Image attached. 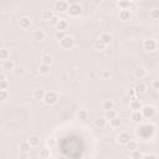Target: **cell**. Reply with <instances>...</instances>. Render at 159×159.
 Instances as JSON below:
<instances>
[{"mask_svg":"<svg viewBox=\"0 0 159 159\" xmlns=\"http://www.w3.org/2000/svg\"><path fill=\"white\" fill-rule=\"evenodd\" d=\"M57 101H58V93L57 92H55V91H46L45 98H44L45 105L54 106V105L57 103Z\"/></svg>","mask_w":159,"mask_h":159,"instance_id":"1","label":"cell"},{"mask_svg":"<svg viewBox=\"0 0 159 159\" xmlns=\"http://www.w3.org/2000/svg\"><path fill=\"white\" fill-rule=\"evenodd\" d=\"M155 129V127L153 124H145L143 125L142 128H139V131L137 132V134L141 137V138H148Z\"/></svg>","mask_w":159,"mask_h":159,"instance_id":"2","label":"cell"},{"mask_svg":"<svg viewBox=\"0 0 159 159\" xmlns=\"http://www.w3.org/2000/svg\"><path fill=\"white\" fill-rule=\"evenodd\" d=\"M69 8H70V5H69V3L66 2V0H57V2L54 4V10L56 13H58V14L67 11Z\"/></svg>","mask_w":159,"mask_h":159,"instance_id":"3","label":"cell"},{"mask_svg":"<svg viewBox=\"0 0 159 159\" xmlns=\"http://www.w3.org/2000/svg\"><path fill=\"white\" fill-rule=\"evenodd\" d=\"M67 13L72 18H78V16L82 15L83 9H82V6L80 4H71L70 8H69V10H67Z\"/></svg>","mask_w":159,"mask_h":159,"instance_id":"4","label":"cell"},{"mask_svg":"<svg viewBox=\"0 0 159 159\" xmlns=\"http://www.w3.org/2000/svg\"><path fill=\"white\" fill-rule=\"evenodd\" d=\"M60 45H61V47H62V49L70 50V49H72V47L75 46V40H74V38H72V36L66 35L65 38H63V39L60 41Z\"/></svg>","mask_w":159,"mask_h":159,"instance_id":"5","label":"cell"},{"mask_svg":"<svg viewBox=\"0 0 159 159\" xmlns=\"http://www.w3.org/2000/svg\"><path fill=\"white\" fill-rule=\"evenodd\" d=\"M144 118H153L157 113V109L154 106H150V105H147V106H143V108L141 109Z\"/></svg>","mask_w":159,"mask_h":159,"instance_id":"6","label":"cell"},{"mask_svg":"<svg viewBox=\"0 0 159 159\" xmlns=\"http://www.w3.org/2000/svg\"><path fill=\"white\" fill-rule=\"evenodd\" d=\"M143 47H144V50H147V51H155V50H157V41L153 40V39L144 40Z\"/></svg>","mask_w":159,"mask_h":159,"instance_id":"7","label":"cell"},{"mask_svg":"<svg viewBox=\"0 0 159 159\" xmlns=\"http://www.w3.org/2000/svg\"><path fill=\"white\" fill-rule=\"evenodd\" d=\"M15 67H16V66H15L14 61H13V60H10V58H9V60L3 61V63H2V70H3V71H5V72L13 71Z\"/></svg>","mask_w":159,"mask_h":159,"instance_id":"8","label":"cell"},{"mask_svg":"<svg viewBox=\"0 0 159 159\" xmlns=\"http://www.w3.org/2000/svg\"><path fill=\"white\" fill-rule=\"evenodd\" d=\"M19 26H20V29H22V30L30 29V26H31V20H30V18H27V16L20 18V20H19Z\"/></svg>","mask_w":159,"mask_h":159,"instance_id":"9","label":"cell"},{"mask_svg":"<svg viewBox=\"0 0 159 159\" xmlns=\"http://www.w3.org/2000/svg\"><path fill=\"white\" fill-rule=\"evenodd\" d=\"M119 19L123 21H128L132 19V11L129 9H121L119 11Z\"/></svg>","mask_w":159,"mask_h":159,"instance_id":"10","label":"cell"},{"mask_svg":"<svg viewBox=\"0 0 159 159\" xmlns=\"http://www.w3.org/2000/svg\"><path fill=\"white\" fill-rule=\"evenodd\" d=\"M131 139H132L131 136H129L128 133H125V132H124V133H121V134L117 137V142H118L121 145H125Z\"/></svg>","mask_w":159,"mask_h":159,"instance_id":"11","label":"cell"},{"mask_svg":"<svg viewBox=\"0 0 159 159\" xmlns=\"http://www.w3.org/2000/svg\"><path fill=\"white\" fill-rule=\"evenodd\" d=\"M133 76L137 78V80H143L145 76H147V70L144 67H137L134 71H133Z\"/></svg>","mask_w":159,"mask_h":159,"instance_id":"12","label":"cell"},{"mask_svg":"<svg viewBox=\"0 0 159 159\" xmlns=\"http://www.w3.org/2000/svg\"><path fill=\"white\" fill-rule=\"evenodd\" d=\"M131 118H132V121H133L134 123H141V122H143L144 116H143L142 111H133Z\"/></svg>","mask_w":159,"mask_h":159,"instance_id":"13","label":"cell"},{"mask_svg":"<svg viewBox=\"0 0 159 159\" xmlns=\"http://www.w3.org/2000/svg\"><path fill=\"white\" fill-rule=\"evenodd\" d=\"M129 108L132 109V111H141L142 108H143V103L139 101V100H132L131 102H129Z\"/></svg>","mask_w":159,"mask_h":159,"instance_id":"14","label":"cell"},{"mask_svg":"<svg viewBox=\"0 0 159 159\" xmlns=\"http://www.w3.org/2000/svg\"><path fill=\"white\" fill-rule=\"evenodd\" d=\"M45 94H46V91L42 89V88H39V89H35V91H34L33 96H34V98L38 100V101H44Z\"/></svg>","mask_w":159,"mask_h":159,"instance_id":"15","label":"cell"},{"mask_svg":"<svg viewBox=\"0 0 159 159\" xmlns=\"http://www.w3.org/2000/svg\"><path fill=\"white\" fill-rule=\"evenodd\" d=\"M31 147H33V145L30 144L29 141H22V142H20V144H19V149H20L21 153H29L30 149H31Z\"/></svg>","mask_w":159,"mask_h":159,"instance_id":"16","label":"cell"},{"mask_svg":"<svg viewBox=\"0 0 159 159\" xmlns=\"http://www.w3.org/2000/svg\"><path fill=\"white\" fill-rule=\"evenodd\" d=\"M45 38H46V35H45V33L42 30H35L33 33V39L35 41H44Z\"/></svg>","mask_w":159,"mask_h":159,"instance_id":"17","label":"cell"},{"mask_svg":"<svg viewBox=\"0 0 159 159\" xmlns=\"http://www.w3.org/2000/svg\"><path fill=\"white\" fill-rule=\"evenodd\" d=\"M93 124H94V127H97V128L102 129V128H105L106 124H107V119H106V117H100L97 119H94Z\"/></svg>","mask_w":159,"mask_h":159,"instance_id":"18","label":"cell"},{"mask_svg":"<svg viewBox=\"0 0 159 159\" xmlns=\"http://www.w3.org/2000/svg\"><path fill=\"white\" fill-rule=\"evenodd\" d=\"M101 107H102V109H103L105 112H106V111H109V109H113V108H114V102H113L112 100H105V101L102 102Z\"/></svg>","mask_w":159,"mask_h":159,"instance_id":"19","label":"cell"},{"mask_svg":"<svg viewBox=\"0 0 159 159\" xmlns=\"http://www.w3.org/2000/svg\"><path fill=\"white\" fill-rule=\"evenodd\" d=\"M106 46H107V45H106L103 41H101L100 39L93 41V49L97 50V51H103V50L106 49Z\"/></svg>","mask_w":159,"mask_h":159,"instance_id":"20","label":"cell"},{"mask_svg":"<svg viewBox=\"0 0 159 159\" xmlns=\"http://www.w3.org/2000/svg\"><path fill=\"white\" fill-rule=\"evenodd\" d=\"M55 27H56V30H57V31H65V30L69 27V22H67L66 20L60 19V21L57 22V25H56Z\"/></svg>","mask_w":159,"mask_h":159,"instance_id":"21","label":"cell"},{"mask_svg":"<svg viewBox=\"0 0 159 159\" xmlns=\"http://www.w3.org/2000/svg\"><path fill=\"white\" fill-rule=\"evenodd\" d=\"M50 70H51V66L50 65H46V63H42L39 66V74L40 75H49L50 74Z\"/></svg>","mask_w":159,"mask_h":159,"instance_id":"22","label":"cell"},{"mask_svg":"<svg viewBox=\"0 0 159 159\" xmlns=\"http://www.w3.org/2000/svg\"><path fill=\"white\" fill-rule=\"evenodd\" d=\"M134 89H136L137 94H144V93L147 92V86H145L143 82H139V83H137V85H136Z\"/></svg>","mask_w":159,"mask_h":159,"instance_id":"23","label":"cell"},{"mask_svg":"<svg viewBox=\"0 0 159 159\" xmlns=\"http://www.w3.org/2000/svg\"><path fill=\"white\" fill-rule=\"evenodd\" d=\"M121 124H122V119H121L118 116H116L114 118L109 119V125L112 127V128H118Z\"/></svg>","mask_w":159,"mask_h":159,"instance_id":"24","label":"cell"},{"mask_svg":"<svg viewBox=\"0 0 159 159\" xmlns=\"http://www.w3.org/2000/svg\"><path fill=\"white\" fill-rule=\"evenodd\" d=\"M112 35L111 34H108V33H103V34H101V36H100V40L101 41H103L106 45H109L111 44V41H112Z\"/></svg>","mask_w":159,"mask_h":159,"instance_id":"25","label":"cell"},{"mask_svg":"<svg viewBox=\"0 0 159 159\" xmlns=\"http://www.w3.org/2000/svg\"><path fill=\"white\" fill-rule=\"evenodd\" d=\"M131 0H118V6L121 9H129L131 8Z\"/></svg>","mask_w":159,"mask_h":159,"instance_id":"26","label":"cell"},{"mask_svg":"<svg viewBox=\"0 0 159 159\" xmlns=\"http://www.w3.org/2000/svg\"><path fill=\"white\" fill-rule=\"evenodd\" d=\"M125 147H127V149H128L129 152H133V150H136V149H138V142L137 141H129L128 143L125 144Z\"/></svg>","mask_w":159,"mask_h":159,"instance_id":"27","label":"cell"},{"mask_svg":"<svg viewBox=\"0 0 159 159\" xmlns=\"http://www.w3.org/2000/svg\"><path fill=\"white\" fill-rule=\"evenodd\" d=\"M13 74H14L15 77H22L25 75V69L24 67H20V66H16L13 70Z\"/></svg>","mask_w":159,"mask_h":159,"instance_id":"28","label":"cell"},{"mask_svg":"<svg viewBox=\"0 0 159 159\" xmlns=\"http://www.w3.org/2000/svg\"><path fill=\"white\" fill-rule=\"evenodd\" d=\"M9 58H10V51L8 49H2L0 50V60L5 61V60H9Z\"/></svg>","mask_w":159,"mask_h":159,"instance_id":"29","label":"cell"},{"mask_svg":"<svg viewBox=\"0 0 159 159\" xmlns=\"http://www.w3.org/2000/svg\"><path fill=\"white\" fill-rule=\"evenodd\" d=\"M41 62L42 63H46V65H52V62H54V58H52V56L51 55H49V54H46V55H44L42 57H41Z\"/></svg>","mask_w":159,"mask_h":159,"instance_id":"30","label":"cell"},{"mask_svg":"<svg viewBox=\"0 0 159 159\" xmlns=\"http://www.w3.org/2000/svg\"><path fill=\"white\" fill-rule=\"evenodd\" d=\"M29 142H30V144L33 145V147H38V145L40 144L41 139H40V137H38V136H31V137L29 138Z\"/></svg>","mask_w":159,"mask_h":159,"instance_id":"31","label":"cell"},{"mask_svg":"<svg viewBox=\"0 0 159 159\" xmlns=\"http://www.w3.org/2000/svg\"><path fill=\"white\" fill-rule=\"evenodd\" d=\"M87 117H88V111L87 109H80L77 112V118L78 119L85 121V119H87Z\"/></svg>","mask_w":159,"mask_h":159,"instance_id":"32","label":"cell"},{"mask_svg":"<svg viewBox=\"0 0 159 159\" xmlns=\"http://www.w3.org/2000/svg\"><path fill=\"white\" fill-rule=\"evenodd\" d=\"M52 16H54L52 10H44V11H42V14H41V18H42L44 20H46V21H49Z\"/></svg>","mask_w":159,"mask_h":159,"instance_id":"33","label":"cell"},{"mask_svg":"<svg viewBox=\"0 0 159 159\" xmlns=\"http://www.w3.org/2000/svg\"><path fill=\"white\" fill-rule=\"evenodd\" d=\"M40 157L41 158H50L51 157V148L49 149V148H44V149H41V152H40Z\"/></svg>","mask_w":159,"mask_h":159,"instance_id":"34","label":"cell"},{"mask_svg":"<svg viewBox=\"0 0 159 159\" xmlns=\"http://www.w3.org/2000/svg\"><path fill=\"white\" fill-rule=\"evenodd\" d=\"M129 157H131V158H133V159H143V154H142L138 149H136V150L131 152Z\"/></svg>","mask_w":159,"mask_h":159,"instance_id":"35","label":"cell"},{"mask_svg":"<svg viewBox=\"0 0 159 159\" xmlns=\"http://www.w3.org/2000/svg\"><path fill=\"white\" fill-rule=\"evenodd\" d=\"M117 116V112L114 111V109H109V111H106V114H105V117H106V119H112V118H114Z\"/></svg>","mask_w":159,"mask_h":159,"instance_id":"36","label":"cell"},{"mask_svg":"<svg viewBox=\"0 0 159 159\" xmlns=\"http://www.w3.org/2000/svg\"><path fill=\"white\" fill-rule=\"evenodd\" d=\"M46 144H47L49 148H54V147L57 144V141H56L54 137H49V138L46 139Z\"/></svg>","mask_w":159,"mask_h":159,"instance_id":"37","label":"cell"},{"mask_svg":"<svg viewBox=\"0 0 159 159\" xmlns=\"http://www.w3.org/2000/svg\"><path fill=\"white\" fill-rule=\"evenodd\" d=\"M9 98V91L8 89H0V100L6 101Z\"/></svg>","mask_w":159,"mask_h":159,"instance_id":"38","label":"cell"},{"mask_svg":"<svg viewBox=\"0 0 159 159\" xmlns=\"http://www.w3.org/2000/svg\"><path fill=\"white\" fill-rule=\"evenodd\" d=\"M149 16H150L153 20L159 19V9H152V10L149 11Z\"/></svg>","mask_w":159,"mask_h":159,"instance_id":"39","label":"cell"},{"mask_svg":"<svg viewBox=\"0 0 159 159\" xmlns=\"http://www.w3.org/2000/svg\"><path fill=\"white\" fill-rule=\"evenodd\" d=\"M65 36H66L65 31H56V34H55V38H56V40H58V41H61Z\"/></svg>","mask_w":159,"mask_h":159,"instance_id":"40","label":"cell"},{"mask_svg":"<svg viewBox=\"0 0 159 159\" xmlns=\"http://www.w3.org/2000/svg\"><path fill=\"white\" fill-rule=\"evenodd\" d=\"M58 21H60V18H58V16H56V15H54V16L49 20V22H50V25H51V26H56Z\"/></svg>","mask_w":159,"mask_h":159,"instance_id":"41","label":"cell"},{"mask_svg":"<svg viewBox=\"0 0 159 159\" xmlns=\"http://www.w3.org/2000/svg\"><path fill=\"white\" fill-rule=\"evenodd\" d=\"M10 87V82L8 80H3L2 81V89H8Z\"/></svg>","mask_w":159,"mask_h":159,"instance_id":"42","label":"cell"},{"mask_svg":"<svg viewBox=\"0 0 159 159\" xmlns=\"http://www.w3.org/2000/svg\"><path fill=\"white\" fill-rule=\"evenodd\" d=\"M147 158H157V154H152V153L143 154V159H147Z\"/></svg>","mask_w":159,"mask_h":159,"instance_id":"43","label":"cell"},{"mask_svg":"<svg viewBox=\"0 0 159 159\" xmlns=\"http://www.w3.org/2000/svg\"><path fill=\"white\" fill-rule=\"evenodd\" d=\"M153 88H154L155 91H159V80L153 81Z\"/></svg>","mask_w":159,"mask_h":159,"instance_id":"44","label":"cell"},{"mask_svg":"<svg viewBox=\"0 0 159 159\" xmlns=\"http://www.w3.org/2000/svg\"><path fill=\"white\" fill-rule=\"evenodd\" d=\"M102 76H103V78H109L111 77V72L109 71H103Z\"/></svg>","mask_w":159,"mask_h":159,"instance_id":"45","label":"cell"},{"mask_svg":"<svg viewBox=\"0 0 159 159\" xmlns=\"http://www.w3.org/2000/svg\"><path fill=\"white\" fill-rule=\"evenodd\" d=\"M0 80H6V75H5V71H2V74H0Z\"/></svg>","mask_w":159,"mask_h":159,"instance_id":"46","label":"cell"},{"mask_svg":"<svg viewBox=\"0 0 159 159\" xmlns=\"http://www.w3.org/2000/svg\"><path fill=\"white\" fill-rule=\"evenodd\" d=\"M92 2H93L94 4H102L103 0H92Z\"/></svg>","mask_w":159,"mask_h":159,"instance_id":"47","label":"cell"},{"mask_svg":"<svg viewBox=\"0 0 159 159\" xmlns=\"http://www.w3.org/2000/svg\"><path fill=\"white\" fill-rule=\"evenodd\" d=\"M155 41H157V50H159V39L155 40Z\"/></svg>","mask_w":159,"mask_h":159,"instance_id":"48","label":"cell"},{"mask_svg":"<svg viewBox=\"0 0 159 159\" xmlns=\"http://www.w3.org/2000/svg\"><path fill=\"white\" fill-rule=\"evenodd\" d=\"M88 76H91V77H94V72H91V74H88Z\"/></svg>","mask_w":159,"mask_h":159,"instance_id":"49","label":"cell"}]
</instances>
